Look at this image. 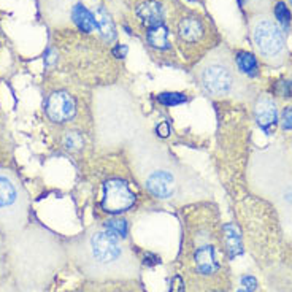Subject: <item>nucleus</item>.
<instances>
[{
	"mask_svg": "<svg viewBox=\"0 0 292 292\" xmlns=\"http://www.w3.org/2000/svg\"><path fill=\"white\" fill-rule=\"evenodd\" d=\"M96 133L102 146H119L141 132V116L133 96L121 86L97 91L94 98Z\"/></svg>",
	"mask_w": 292,
	"mask_h": 292,
	"instance_id": "nucleus-1",
	"label": "nucleus"
},
{
	"mask_svg": "<svg viewBox=\"0 0 292 292\" xmlns=\"http://www.w3.org/2000/svg\"><path fill=\"white\" fill-rule=\"evenodd\" d=\"M132 141L133 163L141 184L154 197L172 198L178 189V173L167 151L143 130Z\"/></svg>",
	"mask_w": 292,
	"mask_h": 292,
	"instance_id": "nucleus-2",
	"label": "nucleus"
},
{
	"mask_svg": "<svg viewBox=\"0 0 292 292\" xmlns=\"http://www.w3.org/2000/svg\"><path fill=\"white\" fill-rule=\"evenodd\" d=\"M84 251L97 276H121V272L126 270H137V263L133 262L135 259L130 256L129 248L105 227L88 233Z\"/></svg>",
	"mask_w": 292,
	"mask_h": 292,
	"instance_id": "nucleus-3",
	"label": "nucleus"
},
{
	"mask_svg": "<svg viewBox=\"0 0 292 292\" xmlns=\"http://www.w3.org/2000/svg\"><path fill=\"white\" fill-rule=\"evenodd\" d=\"M195 80L210 97L230 96L235 88L233 70L216 56H208L198 68H195Z\"/></svg>",
	"mask_w": 292,
	"mask_h": 292,
	"instance_id": "nucleus-4",
	"label": "nucleus"
},
{
	"mask_svg": "<svg viewBox=\"0 0 292 292\" xmlns=\"http://www.w3.org/2000/svg\"><path fill=\"white\" fill-rule=\"evenodd\" d=\"M253 41L263 58L273 59L284 49V35L273 21L259 19L253 27Z\"/></svg>",
	"mask_w": 292,
	"mask_h": 292,
	"instance_id": "nucleus-5",
	"label": "nucleus"
},
{
	"mask_svg": "<svg viewBox=\"0 0 292 292\" xmlns=\"http://www.w3.org/2000/svg\"><path fill=\"white\" fill-rule=\"evenodd\" d=\"M135 203V194L130 191L129 184L119 178H113L103 184L102 208L111 215H121L130 210Z\"/></svg>",
	"mask_w": 292,
	"mask_h": 292,
	"instance_id": "nucleus-6",
	"label": "nucleus"
},
{
	"mask_svg": "<svg viewBox=\"0 0 292 292\" xmlns=\"http://www.w3.org/2000/svg\"><path fill=\"white\" fill-rule=\"evenodd\" d=\"M46 113L51 121L58 124L68 123L76 115L75 98L65 91L53 92L46 100Z\"/></svg>",
	"mask_w": 292,
	"mask_h": 292,
	"instance_id": "nucleus-7",
	"label": "nucleus"
},
{
	"mask_svg": "<svg viewBox=\"0 0 292 292\" xmlns=\"http://www.w3.org/2000/svg\"><path fill=\"white\" fill-rule=\"evenodd\" d=\"M254 116L260 129L270 133L272 127L278 121V110H276L275 102L272 98H267V97L259 98V102L256 103V108H254Z\"/></svg>",
	"mask_w": 292,
	"mask_h": 292,
	"instance_id": "nucleus-8",
	"label": "nucleus"
},
{
	"mask_svg": "<svg viewBox=\"0 0 292 292\" xmlns=\"http://www.w3.org/2000/svg\"><path fill=\"white\" fill-rule=\"evenodd\" d=\"M205 33L203 21L197 16H184L178 23V37L186 43H195Z\"/></svg>",
	"mask_w": 292,
	"mask_h": 292,
	"instance_id": "nucleus-9",
	"label": "nucleus"
},
{
	"mask_svg": "<svg viewBox=\"0 0 292 292\" xmlns=\"http://www.w3.org/2000/svg\"><path fill=\"white\" fill-rule=\"evenodd\" d=\"M137 16L143 21L146 26H153L158 23H163V15H165V10L161 2L158 0H146V2L140 3L137 6Z\"/></svg>",
	"mask_w": 292,
	"mask_h": 292,
	"instance_id": "nucleus-10",
	"label": "nucleus"
},
{
	"mask_svg": "<svg viewBox=\"0 0 292 292\" xmlns=\"http://www.w3.org/2000/svg\"><path fill=\"white\" fill-rule=\"evenodd\" d=\"M94 19H96V29L100 33V37L106 41V43H111V41L116 40V27L113 24L110 13L105 10V6L98 5L94 10Z\"/></svg>",
	"mask_w": 292,
	"mask_h": 292,
	"instance_id": "nucleus-11",
	"label": "nucleus"
},
{
	"mask_svg": "<svg viewBox=\"0 0 292 292\" xmlns=\"http://www.w3.org/2000/svg\"><path fill=\"white\" fill-rule=\"evenodd\" d=\"M195 265L202 275H211L219 268V262L216 259V251L213 246H202L195 253Z\"/></svg>",
	"mask_w": 292,
	"mask_h": 292,
	"instance_id": "nucleus-12",
	"label": "nucleus"
},
{
	"mask_svg": "<svg viewBox=\"0 0 292 292\" xmlns=\"http://www.w3.org/2000/svg\"><path fill=\"white\" fill-rule=\"evenodd\" d=\"M19 191L18 186L8 176L0 175V210L11 208L18 202Z\"/></svg>",
	"mask_w": 292,
	"mask_h": 292,
	"instance_id": "nucleus-13",
	"label": "nucleus"
},
{
	"mask_svg": "<svg viewBox=\"0 0 292 292\" xmlns=\"http://www.w3.org/2000/svg\"><path fill=\"white\" fill-rule=\"evenodd\" d=\"M168 33H170L168 27L163 23L148 26V31H146L148 43L156 49H168L170 48Z\"/></svg>",
	"mask_w": 292,
	"mask_h": 292,
	"instance_id": "nucleus-14",
	"label": "nucleus"
},
{
	"mask_svg": "<svg viewBox=\"0 0 292 292\" xmlns=\"http://www.w3.org/2000/svg\"><path fill=\"white\" fill-rule=\"evenodd\" d=\"M70 18H72L73 23L78 26V29L83 31V32H92L96 29V19H94V15L86 8L84 5L81 3H75L73 8H72V13H70Z\"/></svg>",
	"mask_w": 292,
	"mask_h": 292,
	"instance_id": "nucleus-15",
	"label": "nucleus"
},
{
	"mask_svg": "<svg viewBox=\"0 0 292 292\" xmlns=\"http://www.w3.org/2000/svg\"><path fill=\"white\" fill-rule=\"evenodd\" d=\"M235 61H237V67L241 73H245L248 76H256L259 73V64H258V59L254 58V54L240 51Z\"/></svg>",
	"mask_w": 292,
	"mask_h": 292,
	"instance_id": "nucleus-16",
	"label": "nucleus"
},
{
	"mask_svg": "<svg viewBox=\"0 0 292 292\" xmlns=\"http://www.w3.org/2000/svg\"><path fill=\"white\" fill-rule=\"evenodd\" d=\"M224 238H226V246H227V251L230 253V256H237L243 251V248H241V240H240V235L235 229V226L232 224H226L224 226Z\"/></svg>",
	"mask_w": 292,
	"mask_h": 292,
	"instance_id": "nucleus-17",
	"label": "nucleus"
},
{
	"mask_svg": "<svg viewBox=\"0 0 292 292\" xmlns=\"http://www.w3.org/2000/svg\"><path fill=\"white\" fill-rule=\"evenodd\" d=\"M64 146H65L68 151H80L84 146V138L80 132H68L65 137H64Z\"/></svg>",
	"mask_w": 292,
	"mask_h": 292,
	"instance_id": "nucleus-18",
	"label": "nucleus"
},
{
	"mask_svg": "<svg viewBox=\"0 0 292 292\" xmlns=\"http://www.w3.org/2000/svg\"><path fill=\"white\" fill-rule=\"evenodd\" d=\"M158 100L165 106H176L186 102L188 97L184 94H180V92H163V94L158 96Z\"/></svg>",
	"mask_w": 292,
	"mask_h": 292,
	"instance_id": "nucleus-19",
	"label": "nucleus"
},
{
	"mask_svg": "<svg viewBox=\"0 0 292 292\" xmlns=\"http://www.w3.org/2000/svg\"><path fill=\"white\" fill-rule=\"evenodd\" d=\"M105 229L110 230L111 233H115L116 237L119 238H124L127 235V223L124 219H111V221H106L105 223Z\"/></svg>",
	"mask_w": 292,
	"mask_h": 292,
	"instance_id": "nucleus-20",
	"label": "nucleus"
},
{
	"mask_svg": "<svg viewBox=\"0 0 292 292\" xmlns=\"http://www.w3.org/2000/svg\"><path fill=\"white\" fill-rule=\"evenodd\" d=\"M275 16L278 19V23H280L283 27H288L291 24L292 16H291V11H289V8H288L284 2H278L276 3V6H275Z\"/></svg>",
	"mask_w": 292,
	"mask_h": 292,
	"instance_id": "nucleus-21",
	"label": "nucleus"
},
{
	"mask_svg": "<svg viewBox=\"0 0 292 292\" xmlns=\"http://www.w3.org/2000/svg\"><path fill=\"white\" fill-rule=\"evenodd\" d=\"M281 127L284 130H292V105L286 106L281 113Z\"/></svg>",
	"mask_w": 292,
	"mask_h": 292,
	"instance_id": "nucleus-22",
	"label": "nucleus"
},
{
	"mask_svg": "<svg viewBox=\"0 0 292 292\" xmlns=\"http://www.w3.org/2000/svg\"><path fill=\"white\" fill-rule=\"evenodd\" d=\"M241 284L248 289V291H254L256 289V286H258V281H256V278H253V276H243L241 278Z\"/></svg>",
	"mask_w": 292,
	"mask_h": 292,
	"instance_id": "nucleus-23",
	"label": "nucleus"
},
{
	"mask_svg": "<svg viewBox=\"0 0 292 292\" xmlns=\"http://www.w3.org/2000/svg\"><path fill=\"white\" fill-rule=\"evenodd\" d=\"M113 53L116 54V58H124L126 53H127V46L123 45V46H116L115 49H113Z\"/></svg>",
	"mask_w": 292,
	"mask_h": 292,
	"instance_id": "nucleus-24",
	"label": "nucleus"
},
{
	"mask_svg": "<svg viewBox=\"0 0 292 292\" xmlns=\"http://www.w3.org/2000/svg\"><path fill=\"white\" fill-rule=\"evenodd\" d=\"M238 3H240V6H243V5L248 3V0H238Z\"/></svg>",
	"mask_w": 292,
	"mask_h": 292,
	"instance_id": "nucleus-25",
	"label": "nucleus"
},
{
	"mask_svg": "<svg viewBox=\"0 0 292 292\" xmlns=\"http://www.w3.org/2000/svg\"><path fill=\"white\" fill-rule=\"evenodd\" d=\"M237 292H251V291H248V289H240V291H237Z\"/></svg>",
	"mask_w": 292,
	"mask_h": 292,
	"instance_id": "nucleus-26",
	"label": "nucleus"
},
{
	"mask_svg": "<svg viewBox=\"0 0 292 292\" xmlns=\"http://www.w3.org/2000/svg\"><path fill=\"white\" fill-rule=\"evenodd\" d=\"M291 3H292V0H291Z\"/></svg>",
	"mask_w": 292,
	"mask_h": 292,
	"instance_id": "nucleus-27",
	"label": "nucleus"
}]
</instances>
